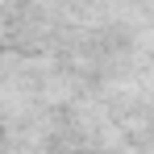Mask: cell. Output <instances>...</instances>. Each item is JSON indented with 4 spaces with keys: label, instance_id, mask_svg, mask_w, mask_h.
<instances>
[]
</instances>
